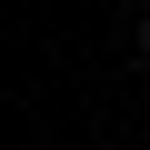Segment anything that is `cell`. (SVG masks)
I'll return each mask as SVG.
<instances>
[{
  "mask_svg": "<svg viewBox=\"0 0 150 150\" xmlns=\"http://www.w3.org/2000/svg\"><path fill=\"white\" fill-rule=\"evenodd\" d=\"M100 150H130V140H100Z\"/></svg>",
  "mask_w": 150,
  "mask_h": 150,
  "instance_id": "obj_1",
  "label": "cell"
},
{
  "mask_svg": "<svg viewBox=\"0 0 150 150\" xmlns=\"http://www.w3.org/2000/svg\"><path fill=\"white\" fill-rule=\"evenodd\" d=\"M140 50H150V20H140Z\"/></svg>",
  "mask_w": 150,
  "mask_h": 150,
  "instance_id": "obj_2",
  "label": "cell"
}]
</instances>
